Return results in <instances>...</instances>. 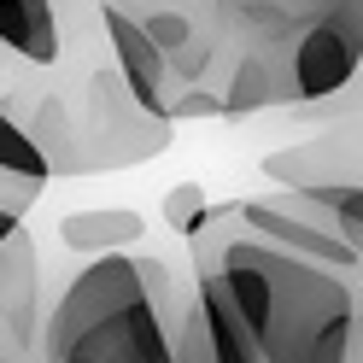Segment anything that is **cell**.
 Here are the masks:
<instances>
[{
  "instance_id": "obj_10",
  "label": "cell",
  "mask_w": 363,
  "mask_h": 363,
  "mask_svg": "<svg viewBox=\"0 0 363 363\" xmlns=\"http://www.w3.org/2000/svg\"><path fill=\"white\" fill-rule=\"evenodd\" d=\"M141 235H147V217L135 206H100V211H65L59 217V240L71 252H88V258L129 252Z\"/></svg>"
},
{
  "instance_id": "obj_12",
  "label": "cell",
  "mask_w": 363,
  "mask_h": 363,
  "mask_svg": "<svg viewBox=\"0 0 363 363\" xmlns=\"http://www.w3.org/2000/svg\"><path fill=\"white\" fill-rule=\"evenodd\" d=\"M0 176L6 182H30V188H48V164H41V152H35V141L24 135V123L12 118L6 106H0Z\"/></svg>"
},
{
  "instance_id": "obj_8",
  "label": "cell",
  "mask_w": 363,
  "mask_h": 363,
  "mask_svg": "<svg viewBox=\"0 0 363 363\" xmlns=\"http://www.w3.org/2000/svg\"><path fill=\"white\" fill-rule=\"evenodd\" d=\"M170 357L176 363H258L252 346H246L240 323L229 316L223 293L194 281L176 305V328H170Z\"/></svg>"
},
{
  "instance_id": "obj_2",
  "label": "cell",
  "mask_w": 363,
  "mask_h": 363,
  "mask_svg": "<svg viewBox=\"0 0 363 363\" xmlns=\"http://www.w3.org/2000/svg\"><path fill=\"white\" fill-rule=\"evenodd\" d=\"M0 106L24 123L48 176H65V182L152 164L176 141V123L152 118L123 88L118 65L106 53V35H100V12H88L71 30L65 53L48 71L18 65L0 82Z\"/></svg>"
},
{
  "instance_id": "obj_11",
  "label": "cell",
  "mask_w": 363,
  "mask_h": 363,
  "mask_svg": "<svg viewBox=\"0 0 363 363\" xmlns=\"http://www.w3.org/2000/svg\"><path fill=\"white\" fill-rule=\"evenodd\" d=\"M35 316V240L30 229H18L0 246V334H24Z\"/></svg>"
},
{
  "instance_id": "obj_3",
  "label": "cell",
  "mask_w": 363,
  "mask_h": 363,
  "mask_svg": "<svg viewBox=\"0 0 363 363\" xmlns=\"http://www.w3.org/2000/svg\"><path fill=\"white\" fill-rule=\"evenodd\" d=\"M182 293L164 258H88L48 316V363H176L170 328Z\"/></svg>"
},
{
  "instance_id": "obj_9",
  "label": "cell",
  "mask_w": 363,
  "mask_h": 363,
  "mask_svg": "<svg viewBox=\"0 0 363 363\" xmlns=\"http://www.w3.org/2000/svg\"><path fill=\"white\" fill-rule=\"evenodd\" d=\"M357 0H235V48H264Z\"/></svg>"
},
{
  "instance_id": "obj_14",
  "label": "cell",
  "mask_w": 363,
  "mask_h": 363,
  "mask_svg": "<svg viewBox=\"0 0 363 363\" xmlns=\"http://www.w3.org/2000/svg\"><path fill=\"white\" fill-rule=\"evenodd\" d=\"M12 71H18V65H12V59H6V53H0V82H6V77H12Z\"/></svg>"
},
{
  "instance_id": "obj_1",
  "label": "cell",
  "mask_w": 363,
  "mask_h": 363,
  "mask_svg": "<svg viewBox=\"0 0 363 363\" xmlns=\"http://www.w3.org/2000/svg\"><path fill=\"white\" fill-rule=\"evenodd\" d=\"M194 281L223 293L258 363H357L363 299L352 269L276 252L235 223V206H211L188 235Z\"/></svg>"
},
{
  "instance_id": "obj_4",
  "label": "cell",
  "mask_w": 363,
  "mask_h": 363,
  "mask_svg": "<svg viewBox=\"0 0 363 363\" xmlns=\"http://www.w3.org/2000/svg\"><path fill=\"white\" fill-rule=\"evenodd\" d=\"M357 65H363V0L316 18V24L293 30L281 41L235 48L229 71L217 82L223 118H246V111H269V106L340 100L357 82Z\"/></svg>"
},
{
  "instance_id": "obj_7",
  "label": "cell",
  "mask_w": 363,
  "mask_h": 363,
  "mask_svg": "<svg viewBox=\"0 0 363 363\" xmlns=\"http://www.w3.org/2000/svg\"><path fill=\"white\" fill-rule=\"evenodd\" d=\"M94 0H0V53L24 71H48Z\"/></svg>"
},
{
  "instance_id": "obj_6",
  "label": "cell",
  "mask_w": 363,
  "mask_h": 363,
  "mask_svg": "<svg viewBox=\"0 0 363 363\" xmlns=\"http://www.w3.org/2000/svg\"><path fill=\"white\" fill-rule=\"evenodd\" d=\"M235 206V223L252 240L276 246V252H293V258H311V264H328V269H352L357 276V240L340 229L328 211L305 206L293 194H264V199H229Z\"/></svg>"
},
{
  "instance_id": "obj_5",
  "label": "cell",
  "mask_w": 363,
  "mask_h": 363,
  "mask_svg": "<svg viewBox=\"0 0 363 363\" xmlns=\"http://www.w3.org/2000/svg\"><path fill=\"white\" fill-rule=\"evenodd\" d=\"M264 176L276 182V194H293L305 206L328 211L352 240L363 235V176H357V123L323 129L311 141H293L264 152Z\"/></svg>"
},
{
  "instance_id": "obj_13",
  "label": "cell",
  "mask_w": 363,
  "mask_h": 363,
  "mask_svg": "<svg viewBox=\"0 0 363 363\" xmlns=\"http://www.w3.org/2000/svg\"><path fill=\"white\" fill-rule=\"evenodd\" d=\"M158 211H164V223H170L176 235H194L199 223H206L211 199H206V188H199V182H176V188L164 194V206H158Z\"/></svg>"
}]
</instances>
